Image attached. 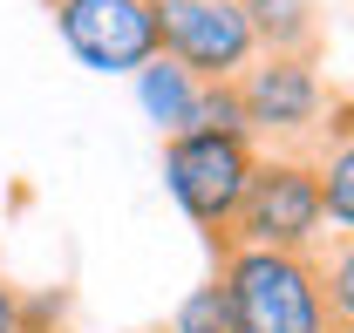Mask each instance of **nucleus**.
Segmentation results:
<instances>
[{"label": "nucleus", "mask_w": 354, "mask_h": 333, "mask_svg": "<svg viewBox=\"0 0 354 333\" xmlns=\"http://www.w3.org/2000/svg\"><path fill=\"white\" fill-rule=\"evenodd\" d=\"M252 21L259 55H320V14L313 0H239Z\"/></svg>", "instance_id": "nucleus-9"}, {"label": "nucleus", "mask_w": 354, "mask_h": 333, "mask_svg": "<svg viewBox=\"0 0 354 333\" xmlns=\"http://www.w3.org/2000/svg\"><path fill=\"white\" fill-rule=\"evenodd\" d=\"M198 75L191 68H177L171 55H157V61H143L136 68V102H143V116L164 129V136H184L191 116H198Z\"/></svg>", "instance_id": "nucleus-8"}, {"label": "nucleus", "mask_w": 354, "mask_h": 333, "mask_svg": "<svg viewBox=\"0 0 354 333\" xmlns=\"http://www.w3.org/2000/svg\"><path fill=\"white\" fill-rule=\"evenodd\" d=\"M157 35H164V55L198 82H232L259 55L239 0H157Z\"/></svg>", "instance_id": "nucleus-6"}, {"label": "nucleus", "mask_w": 354, "mask_h": 333, "mask_svg": "<svg viewBox=\"0 0 354 333\" xmlns=\"http://www.w3.org/2000/svg\"><path fill=\"white\" fill-rule=\"evenodd\" d=\"M334 333H354V327H334Z\"/></svg>", "instance_id": "nucleus-14"}, {"label": "nucleus", "mask_w": 354, "mask_h": 333, "mask_svg": "<svg viewBox=\"0 0 354 333\" xmlns=\"http://www.w3.org/2000/svg\"><path fill=\"white\" fill-rule=\"evenodd\" d=\"M327 238V204H320V177L300 157H259L252 184L232 211L212 251H313Z\"/></svg>", "instance_id": "nucleus-3"}, {"label": "nucleus", "mask_w": 354, "mask_h": 333, "mask_svg": "<svg viewBox=\"0 0 354 333\" xmlns=\"http://www.w3.org/2000/svg\"><path fill=\"white\" fill-rule=\"evenodd\" d=\"M48 14L68 55L95 75H136L143 61L164 55L157 0H48Z\"/></svg>", "instance_id": "nucleus-5"}, {"label": "nucleus", "mask_w": 354, "mask_h": 333, "mask_svg": "<svg viewBox=\"0 0 354 333\" xmlns=\"http://www.w3.org/2000/svg\"><path fill=\"white\" fill-rule=\"evenodd\" d=\"M191 129H225V136H245L239 88H232V82H205V88H198V116H191Z\"/></svg>", "instance_id": "nucleus-12"}, {"label": "nucleus", "mask_w": 354, "mask_h": 333, "mask_svg": "<svg viewBox=\"0 0 354 333\" xmlns=\"http://www.w3.org/2000/svg\"><path fill=\"white\" fill-rule=\"evenodd\" d=\"M164 333H239V320H232V299H225V286H218V279H205L198 292H184Z\"/></svg>", "instance_id": "nucleus-11"}, {"label": "nucleus", "mask_w": 354, "mask_h": 333, "mask_svg": "<svg viewBox=\"0 0 354 333\" xmlns=\"http://www.w3.org/2000/svg\"><path fill=\"white\" fill-rule=\"evenodd\" d=\"M313 272H320V292H327L334 327H354V231H327V238L313 245Z\"/></svg>", "instance_id": "nucleus-10"}, {"label": "nucleus", "mask_w": 354, "mask_h": 333, "mask_svg": "<svg viewBox=\"0 0 354 333\" xmlns=\"http://www.w3.org/2000/svg\"><path fill=\"white\" fill-rule=\"evenodd\" d=\"M313 177H320V204L334 231H354V88H334L327 123L313 143Z\"/></svg>", "instance_id": "nucleus-7"}, {"label": "nucleus", "mask_w": 354, "mask_h": 333, "mask_svg": "<svg viewBox=\"0 0 354 333\" xmlns=\"http://www.w3.org/2000/svg\"><path fill=\"white\" fill-rule=\"evenodd\" d=\"M252 164H259L252 136H225V129L164 136V184H171L177 211H184L205 238H218L225 225H232V211H239L245 184H252Z\"/></svg>", "instance_id": "nucleus-4"}, {"label": "nucleus", "mask_w": 354, "mask_h": 333, "mask_svg": "<svg viewBox=\"0 0 354 333\" xmlns=\"http://www.w3.org/2000/svg\"><path fill=\"white\" fill-rule=\"evenodd\" d=\"M239 333H334L313 251H212Z\"/></svg>", "instance_id": "nucleus-2"}, {"label": "nucleus", "mask_w": 354, "mask_h": 333, "mask_svg": "<svg viewBox=\"0 0 354 333\" xmlns=\"http://www.w3.org/2000/svg\"><path fill=\"white\" fill-rule=\"evenodd\" d=\"M0 333H28V292L0 272Z\"/></svg>", "instance_id": "nucleus-13"}, {"label": "nucleus", "mask_w": 354, "mask_h": 333, "mask_svg": "<svg viewBox=\"0 0 354 333\" xmlns=\"http://www.w3.org/2000/svg\"><path fill=\"white\" fill-rule=\"evenodd\" d=\"M239 109H245V136L259 157H300L313 164V143L327 123L334 88L320 82V55H252L239 75Z\"/></svg>", "instance_id": "nucleus-1"}]
</instances>
